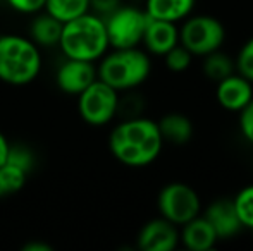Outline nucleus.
Segmentation results:
<instances>
[{
    "label": "nucleus",
    "mask_w": 253,
    "mask_h": 251,
    "mask_svg": "<svg viewBox=\"0 0 253 251\" xmlns=\"http://www.w3.org/2000/svg\"><path fill=\"white\" fill-rule=\"evenodd\" d=\"M164 140L157 121L143 115L123 119L109 134V150L126 167H147L160 157Z\"/></svg>",
    "instance_id": "nucleus-1"
},
{
    "label": "nucleus",
    "mask_w": 253,
    "mask_h": 251,
    "mask_svg": "<svg viewBox=\"0 0 253 251\" xmlns=\"http://www.w3.org/2000/svg\"><path fill=\"white\" fill-rule=\"evenodd\" d=\"M57 47L67 59L97 64L110 48L105 21L93 12H86L67 21L62 24Z\"/></svg>",
    "instance_id": "nucleus-2"
},
{
    "label": "nucleus",
    "mask_w": 253,
    "mask_h": 251,
    "mask_svg": "<svg viewBox=\"0 0 253 251\" xmlns=\"http://www.w3.org/2000/svg\"><path fill=\"white\" fill-rule=\"evenodd\" d=\"M152 61L147 50L140 47L109 48L98 61L97 76L119 93L133 91L150 77Z\"/></svg>",
    "instance_id": "nucleus-3"
},
{
    "label": "nucleus",
    "mask_w": 253,
    "mask_h": 251,
    "mask_svg": "<svg viewBox=\"0 0 253 251\" xmlns=\"http://www.w3.org/2000/svg\"><path fill=\"white\" fill-rule=\"evenodd\" d=\"M42 48L23 35H0V81L10 86L33 83L42 72Z\"/></svg>",
    "instance_id": "nucleus-4"
},
{
    "label": "nucleus",
    "mask_w": 253,
    "mask_h": 251,
    "mask_svg": "<svg viewBox=\"0 0 253 251\" xmlns=\"http://www.w3.org/2000/svg\"><path fill=\"white\" fill-rule=\"evenodd\" d=\"M226 41V28L210 14H191L179 28V43L193 57H205L220 50Z\"/></svg>",
    "instance_id": "nucleus-5"
},
{
    "label": "nucleus",
    "mask_w": 253,
    "mask_h": 251,
    "mask_svg": "<svg viewBox=\"0 0 253 251\" xmlns=\"http://www.w3.org/2000/svg\"><path fill=\"white\" fill-rule=\"evenodd\" d=\"M119 95V91L97 77L78 95V114L88 126H107L117 115Z\"/></svg>",
    "instance_id": "nucleus-6"
},
{
    "label": "nucleus",
    "mask_w": 253,
    "mask_h": 251,
    "mask_svg": "<svg viewBox=\"0 0 253 251\" xmlns=\"http://www.w3.org/2000/svg\"><path fill=\"white\" fill-rule=\"evenodd\" d=\"M157 208L160 217L181 227L202 214V200L191 186L176 181L169 182L159 191Z\"/></svg>",
    "instance_id": "nucleus-7"
},
{
    "label": "nucleus",
    "mask_w": 253,
    "mask_h": 251,
    "mask_svg": "<svg viewBox=\"0 0 253 251\" xmlns=\"http://www.w3.org/2000/svg\"><path fill=\"white\" fill-rule=\"evenodd\" d=\"M103 21L110 48H131L141 45L148 14L145 12V9L121 5Z\"/></svg>",
    "instance_id": "nucleus-8"
},
{
    "label": "nucleus",
    "mask_w": 253,
    "mask_h": 251,
    "mask_svg": "<svg viewBox=\"0 0 253 251\" xmlns=\"http://www.w3.org/2000/svg\"><path fill=\"white\" fill-rule=\"evenodd\" d=\"M177 245L179 227L160 215L143 224L136 236V246L141 251H172Z\"/></svg>",
    "instance_id": "nucleus-9"
},
{
    "label": "nucleus",
    "mask_w": 253,
    "mask_h": 251,
    "mask_svg": "<svg viewBox=\"0 0 253 251\" xmlns=\"http://www.w3.org/2000/svg\"><path fill=\"white\" fill-rule=\"evenodd\" d=\"M97 66L95 62L78 61V59H64L55 72V84L62 93L78 97L97 79Z\"/></svg>",
    "instance_id": "nucleus-10"
},
{
    "label": "nucleus",
    "mask_w": 253,
    "mask_h": 251,
    "mask_svg": "<svg viewBox=\"0 0 253 251\" xmlns=\"http://www.w3.org/2000/svg\"><path fill=\"white\" fill-rule=\"evenodd\" d=\"M202 215L212 225L219 241H226V239L234 238L243 229L240 217L236 214V208H234L233 198H219V200L212 201L203 210Z\"/></svg>",
    "instance_id": "nucleus-11"
},
{
    "label": "nucleus",
    "mask_w": 253,
    "mask_h": 251,
    "mask_svg": "<svg viewBox=\"0 0 253 251\" xmlns=\"http://www.w3.org/2000/svg\"><path fill=\"white\" fill-rule=\"evenodd\" d=\"M252 98L253 83L238 72L215 83V100L227 112H240Z\"/></svg>",
    "instance_id": "nucleus-12"
},
{
    "label": "nucleus",
    "mask_w": 253,
    "mask_h": 251,
    "mask_svg": "<svg viewBox=\"0 0 253 251\" xmlns=\"http://www.w3.org/2000/svg\"><path fill=\"white\" fill-rule=\"evenodd\" d=\"M141 45L148 54L164 57L170 48L179 45V28H177L176 23L148 17Z\"/></svg>",
    "instance_id": "nucleus-13"
},
{
    "label": "nucleus",
    "mask_w": 253,
    "mask_h": 251,
    "mask_svg": "<svg viewBox=\"0 0 253 251\" xmlns=\"http://www.w3.org/2000/svg\"><path fill=\"white\" fill-rule=\"evenodd\" d=\"M217 234L205 217L200 214L181 225L179 243L190 251H210L217 245Z\"/></svg>",
    "instance_id": "nucleus-14"
},
{
    "label": "nucleus",
    "mask_w": 253,
    "mask_h": 251,
    "mask_svg": "<svg viewBox=\"0 0 253 251\" xmlns=\"http://www.w3.org/2000/svg\"><path fill=\"white\" fill-rule=\"evenodd\" d=\"M160 136L164 140V144H172V146H184L191 141L195 133L193 122L188 115L181 112H169L162 115L157 121Z\"/></svg>",
    "instance_id": "nucleus-15"
},
{
    "label": "nucleus",
    "mask_w": 253,
    "mask_h": 251,
    "mask_svg": "<svg viewBox=\"0 0 253 251\" xmlns=\"http://www.w3.org/2000/svg\"><path fill=\"white\" fill-rule=\"evenodd\" d=\"M62 24L64 23H60L59 19L50 16L47 10H40V12L31 16L28 36L40 48H53L59 45Z\"/></svg>",
    "instance_id": "nucleus-16"
},
{
    "label": "nucleus",
    "mask_w": 253,
    "mask_h": 251,
    "mask_svg": "<svg viewBox=\"0 0 253 251\" xmlns=\"http://www.w3.org/2000/svg\"><path fill=\"white\" fill-rule=\"evenodd\" d=\"M197 0H145V12L148 17L169 23H183L191 16Z\"/></svg>",
    "instance_id": "nucleus-17"
},
{
    "label": "nucleus",
    "mask_w": 253,
    "mask_h": 251,
    "mask_svg": "<svg viewBox=\"0 0 253 251\" xmlns=\"http://www.w3.org/2000/svg\"><path fill=\"white\" fill-rule=\"evenodd\" d=\"M202 59H203V62H202L203 76L209 81H212V83H219L224 77L236 72L234 59L231 57V55H227L226 52H222V48L212 52V54L205 55V57H202Z\"/></svg>",
    "instance_id": "nucleus-18"
},
{
    "label": "nucleus",
    "mask_w": 253,
    "mask_h": 251,
    "mask_svg": "<svg viewBox=\"0 0 253 251\" xmlns=\"http://www.w3.org/2000/svg\"><path fill=\"white\" fill-rule=\"evenodd\" d=\"M60 23L90 12V0H45V9Z\"/></svg>",
    "instance_id": "nucleus-19"
},
{
    "label": "nucleus",
    "mask_w": 253,
    "mask_h": 251,
    "mask_svg": "<svg viewBox=\"0 0 253 251\" xmlns=\"http://www.w3.org/2000/svg\"><path fill=\"white\" fill-rule=\"evenodd\" d=\"M28 178H30L28 172L9 162L0 165V200L19 193L26 186Z\"/></svg>",
    "instance_id": "nucleus-20"
},
{
    "label": "nucleus",
    "mask_w": 253,
    "mask_h": 251,
    "mask_svg": "<svg viewBox=\"0 0 253 251\" xmlns=\"http://www.w3.org/2000/svg\"><path fill=\"white\" fill-rule=\"evenodd\" d=\"M233 203L243 229L253 231V184L238 191V194L233 198Z\"/></svg>",
    "instance_id": "nucleus-21"
},
{
    "label": "nucleus",
    "mask_w": 253,
    "mask_h": 251,
    "mask_svg": "<svg viewBox=\"0 0 253 251\" xmlns=\"http://www.w3.org/2000/svg\"><path fill=\"white\" fill-rule=\"evenodd\" d=\"M164 62H166V67L170 71V72L181 74L184 71H188L191 67V62H193V55L183 47V45H176L174 48H170L166 55H164Z\"/></svg>",
    "instance_id": "nucleus-22"
},
{
    "label": "nucleus",
    "mask_w": 253,
    "mask_h": 251,
    "mask_svg": "<svg viewBox=\"0 0 253 251\" xmlns=\"http://www.w3.org/2000/svg\"><path fill=\"white\" fill-rule=\"evenodd\" d=\"M7 162L12 165H16V167L23 169L24 172H28L30 174L31 171H33L35 167V157H33V151L30 150L28 146H24V144H12L10 143L9 146V155H7Z\"/></svg>",
    "instance_id": "nucleus-23"
},
{
    "label": "nucleus",
    "mask_w": 253,
    "mask_h": 251,
    "mask_svg": "<svg viewBox=\"0 0 253 251\" xmlns=\"http://www.w3.org/2000/svg\"><path fill=\"white\" fill-rule=\"evenodd\" d=\"M234 64H236V72L253 83V36L248 38L240 48Z\"/></svg>",
    "instance_id": "nucleus-24"
},
{
    "label": "nucleus",
    "mask_w": 253,
    "mask_h": 251,
    "mask_svg": "<svg viewBox=\"0 0 253 251\" xmlns=\"http://www.w3.org/2000/svg\"><path fill=\"white\" fill-rule=\"evenodd\" d=\"M5 3L14 12L26 14V16H33L45 9V0H5Z\"/></svg>",
    "instance_id": "nucleus-25"
},
{
    "label": "nucleus",
    "mask_w": 253,
    "mask_h": 251,
    "mask_svg": "<svg viewBox=\"0 0 253 251\" xmlns=\"http://www.w3.org/2000/svg\"><path fill=\"white\" fill-rule=\"evenodd\" d=\"M240 131L243 138L250 144H253V98L248 102L247 107H243L240 112Z\"/></svg>",
    "instance_id": "nucleus-26"
},
{
    "label": "nucleus",
    "mask_w": 253,
    "mask_h": 251,
    "mask_svg": "<svg viewBox=\"0 0 253 251\" xmlns=\"http://www.w3.org/2000/svg\"><path fill=\"white\" fill-rule=\"evenodd\" d=\"M121 5H123V0H90V12L105 19Z\"/></svg>",
    "instance_id": "nucleus-27"
},
{
    "label": "nucleus",
    "mask_w": 253,
    "mask_h": 251,
    "mask_svg": "<svg viewBox=\"0 0 253 251\" xmlns=\"http://www.w3.org/2000/svg\"><path fill=\"white\" fill-rule=\"evenodd\" d=\"M9 146H10L9 140H7L5 134H3L2 131H0V165L5 164V162H7V155H9Z\"/></svg>",
    "instance_id": "nucleus-28"
},
{
    "label": "nucleus",
    "mask_w": 253,
    "mask_h": 251,
    "mask_svg": "<svg viewBox=\"0 0 253 251\" xmlns=\"http://www.w3.org/2000/svg\"><path fill=\"white\" fill-rule=\"evenodd\" d=\"M23 250L24 251H52V246L42 241H31V243H28V245H24Z\"/></svg>",
    "instance_id": "nucleus-29"
},
{
    "label": "nucleus",
    "mask_w": 253,
    "mask_h": 251,
    "mask_svg": "<svg viewBox=\"0 0 253 251\" xmlns=\"http://www.w3.org/2000/svg\"><path fill=\"white\" fill-rule=\"evenodd\" d=\"M0 35H2V33H0Z\"/></svg>",
    "instance_id": "nucleus-30"
},
{
    "label": "nucleus",
    "mask_w": 253,
    "mask_h": 251,
    "mask_svg": "<svg viewBox=\"0 0 253 251\" xmlns=\"http://www.w3.org/2000/svg\"><path fill=\"white\" fill-rule=\"evenodd\" d=\"M252 232H253V231H252Z\"/></svg>",
    "instance_id": "nucleus-31"
}]
</instances>
